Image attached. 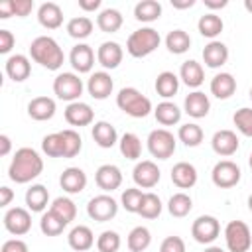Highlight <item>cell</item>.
I'll return each instance as SVG.
<instances>
[{
	"label": "cell",
	"mask_w": 252,
	"mask_h": 252,
	"mask_svg": "<svg viewBox=\"0 0 252 252\" xmlns=\"http://www.w3.org/2000/svg\"><path fill=\"white\" fill-rule=\"evenodd\" d=\"M67 224L59 219V217H55L51 211H47V213H43L41 215V220H39V228H41V232L45 234V236H57V234H61L63 232V228H65Z\"/></svg>",
	"instance_id": "obj_44"
},
{
	"label": "cell",
	"mask_w": 252,
	"mask_h": 252,
	"mask_svg": "<svg viewBox=\"0 0 252 252\" xmlns=\"http://www.w3.org/2000/svg\"><path fill=\"white\" fill-rule=\"evenodd\" d=\"M69 61H71V65H73V69L77 73H89L93 69V65H94V51L87 43H77L71 49Z\"/></svg>",
	"instance_id": "obj_15"
},
{
	"label": "cell",
	"mask_w": 252,
	"mask_h": 252,
	"mask_svg": "<svg viewBox=\"0 0 252 252\" xmlns=\"http://www.w3.org/2000/svg\"><path fill=\"white\" fill-rule=\"evenodd\" d=\"M152 242V234L146 226H134L128 234V248L132 252H144Z\"/></svg>",
	"instance_id": "obj_42"
},
{
	"label": "cell",
	"mask_w": 252,
	"mask_h": 252,
	"mask_svg": "<svg viewBox=\"0 0 252 252\" xmlns=\"http://www.w3.org/2000/svg\"><path fill=\"white\" fill-rule=\"evenodd\" d=\"M232 122L234 126L244 134V136H250L252 138V108H238L232 116Z\"/></svg>",
	"instance_id": "obj_49"
},
{
	"label": "cell",
	"mask_w": 252,
	"mask_h": 252,
	"mask_svg": "<svg viewBox=\"0 0 252 252\" xmlns=\"http://www.w3.org/2000/svg\"><path fill=\"white\" fill-rule=\"evenodd\" d=\"M165 47H167L169 53L181 55V53H185L191 47V37L183 30H171L167 33V37H165Z\"/></svg>",
	"instance_id": "obj_36"
},
{
	"label": "cell",
	"mask_w": 252,
	"mask_h": 252,
	"mask_svg": "<svg viewBox=\"0 0 252 252\" xmlns=\"http://www.w3.org/2000/svg\"><path fill=\"white\" fill-rule=\"evenodd\" d=\"M79 8L85 12H94L100 8V0H79Z\"/></svg>",
	"instance_id": "obj_55"
},
{
	"label": "cell",
	"mask_w": 252,
	"mask_h": 252,
	"mask_svg": "<svg viewBox=\"0 0 252 252\" xmlns=\"http://www.w3.org/2000/svg\"><path fill=\"white\" fill-rule=\"evenodd\" d=\"M47 201H49V191L41 183H35L26 191V205L32 213H41L47 207Z\"/></svg>",
	"instance_id": "obj_30"
},
{
	"label": "cell",
	"mask_w": 252,
	"mask_h": 252,
	"mask_svg": "<svg viewBox=\"0 0 252 252\" xmlns=\"http://www.w3.org/2000/svg\"><path fill=\"white\" fill-rule=\"evenodd\" d=\"M224 240L230 252H248V248L252 246V234L248 224L242 220H230L224 228Z\"/></svg>",
	"instance_id": "obj_5"
},
{
	"label": "cell",
	"mask_w": 252,
	"mask_h": 252,
	"mask_svg": "<svg viewBox=\"0 0 252 252\" xmlns=\"http://www.w3.org/2000/svg\"><path fill=\"white\" fill-rule=\"evenodd\" d=\"M32 73V65H30V59L22 53H16V55H10L6 59V75L14 81V83H22L30 77Z\"/></svg>",
	"instance_id": "obj_18"
},
{
	"label": "cell",
	"mask_w": 252,
	"mask_h": 252,
	"mask_svg": "<svg viewBox=\"0 0 252 252\" xmlns=\"http://www.w3.org/2000/svg\"><path fill=\"white\" fill-rule=\"evenodd\" d=\"M222 28H224V24H222L220 16H217V14H213V12L201 16L199 22H197V30H199V33L205 35V37H209V39H215V37L222 32Z\"/></svg>",
	"instance_id": "obj_34"
},
{
	"label": "cell",
	"mask_w": 252,
	"mask_h": 252,
	"mask_svg": "<svg viewBox=\"0 0 252 252\" xmlns=\"http://www.w3.org/2000/svg\"><path fill=\"white\" fill-rule=\"evenodd\" d=\"M0 252H28V244L20 238H10L2 244V250Z\"/></svg>",
	"instance_id": "obj_53"
},
{
	"label": "cell",
	"mask_w": 252,
	"mask_h": 252,
	"mask_svg": "<svg viewBox=\"0 0 252 252\" xmlns=\"http://www.w3.org/2000/svg\"><path fill=\"white\" fill-rule=\"evenodd\" d=\"M203 61L207 63V67L211 69H217V67H222L226 61H228V47L222 43V41H209L203 49Z\"/></svg>",
	"instance_id": "obj_21"
},
{
	"label": "cell",
	"mask_w": 252,
	"mask_h": 252,
	"mask_svg": "<svg viewBox=\"0 0 252 252\" xmlns=\"http://www.w3.org/2000/svg\"><path fill=\"white\" fill-rule=\"evenodd\" d=\"M122 22H124L122 14H120L118 10H114V8H106V10H102V12L96 16V26H98L100 32H104V33H114V32H118V30L122 28Z\"/></svg>",
	"instance_id": "obj_31"
},
{
	"label": "cell",
	"mask_w": 252,
	"mask_h": 252,
	"mask_svg": "<svg viewBox=\"0 0 252 252\" xmlns=\"http://www.w3.org/2000/svg\"><path fill=\"white\" fill-rule=\"evenodd\" d=\"M179 79H181L187 87L197 89V87H201L203 81H205V71H203L201 63H197L195 59H189V61H185V63L181 65V69H179Z\"/></svg>",
	"instance_id": "obj_27"
},
{
	"label": "cell",
	"mask_w": 252,
	"mask_h": 252,
	"mask_svg": "<svg viewBox=\"0 0 252 252\" xmlns=\"http://www.w3.org/2000/svg\"><path fill=\"white\" fill-rule=\"evenodd\" d=\"M114 89V83H112V77L106 73V71H96L89 77V83H87V91L93 98L96 100H104L110 96Z\"/></svg>",
	"instance_id": "obj_13"
},
{
	"label": "cell",
	"mask_w": 252,
	"mask_h": 252,
	"mask_svg": "<svg viewBox=\"0 0 252 252\" xmlns=\"http://www.w3.org/2000/svg\"><path fill=\"white\" fill-rule=\"evenodd\" d=\"M59 183H61V189L67 191V193H71V195L81 193L87 187V173L81 167H67L61 173Z\"/></svg>",
	"instance_id": "obj_19"
},
{
	"label": "cell",
	"mask_w": 252,
	"mask_h": 252,
	"mask_svg": "<svg viewBox=\"0 0 252 252\" xmlns=\"http://www.w3.org/2000/svg\"><path fill=\"white\" fill-rule=\"evenodd\" d=\"M12 150V142L6 134H0V156H8Z\"/></svg>",
	"instance_id": "obj_57"
},
{
	"label": "cell",
	"mask_w": 252,
	"mask_h": 252,
	"mask_svg": "<svg viewBox=\"0 0 252 252\" xmlns=\"http://www.w3.org/2000/svg\"><path fill=\"white\" fill-rule=\"evenodd\" d=\"M171 181L179 189H191L197 183V169L189 161H179L171 169Z\"/></svg>",
	"instance_id": "obj_23"
},
{
	"label": "cell",
	"mask_w": 252,
	"mask_h": 252,
	"mask_svg": "<svg viewBox=\"0 0 252 252\" xmlns=\"http://www.w3.org/2000/svg\"><path fill=\"white\" fill-rule=\"evenodd\" d=\"M159 41H161L159 33L154 28H142V30H136L128 35L126 51L132 57H146V55H150L152 51L158 49Z\"/></svg>",
	"instance_id": "obj_4"
},
{
	"label": "cell",
	"mask_w": 252,
	"mask_h": 252,
	"mask_svg": "<svg viewBox=\"0 0 252 252\" xmlns=\"http://www.w3.org/2000/svg\"><path fill=\"white\" fill-rule=\"evenodd\" d=\"M177 138L187 146V148H195L203 142V128L199 124H193V122H187L183 126H179V132H177Z\"/></svg>",
	"instance_id": "obj_40"
},
{
	"label": "cell",
	"mask_w": 252,
	"mask_h": 252,
	"mask_svg": "<svg viewBox=\"0 0 252 252\" xmlns=\"http://www.w3.org/2000/svg\"><path fill=\"white\" fill-rule=\"evenodd\" d=\"M94 181L102 191H114L122 185V171L112 163H104L96 169Z\"/></svg>",
	"instance_id": "obj_14"
},
{
	"label": "cell",
	"mask_w": 252,
	"mask_h": 252,
	"mask_svg": "<svg viewBox=\"0 0 252 252\" xmlns=\"http://www.w3.org/2000/svg\"><path fill=\"white\" fill-rule=\"evenodd\" d=\"M148 150L158 159L171 158L173 152H175V138H173V134L169 130H165V128L152 130L150 136H148Z\"/></svg>",
	"instance_id": "obj_7"
},
{
	"label": "cell",
	"mask_w": 252,
	"mask_h": 252,
	"mask_svg": "<svg viewBox=\"0 0 252 252\" xmlns=\"http://www.w3.org/2000/svg\"><path fill=\"white\" fill-rule=\"evenodd\" d=\"M205 252H224L220 246H209V248H205Z\"/></svg>",
	"instance_id": "obj_60"
},
{
	"label": "cell",
	"mask_w": 252,
	"mask_h": 252,
	"mask_svg": "<svg viewBox=\"0 0 252 252\" xmlns=\"http://www.w3.org/2000/svg\"><path fill=\"white\" fill-rule=\"evenodd\" d=\"M53 93L57 98L71 102H77L79 96L83 94V81L75 73H59L53 81Z\"/></svg>",
	"instance_id": "obj_6"
},
{
	"label": "cell",
	"mask_w": 252,
	"mask_h": 252,
	"mask_svg": "<svg viewBox=\"0 0 252 252\" xmlns=\"http://www.w3.org/2000/svg\"><path fill=\"white\" fill-rule=\"evenodd\" d=\"M55 217H59L65 224H69L71 220H75V217H77V207H75V203L71 201V199H67V197H57L53 203H51V209H49Z\"/></svg>",
	"instance_id": "obj_37"
},
{
	"label": "cell",
	"mask_w": 252,
	"mask_h": 252,
	"mask_svg": "<svg viewBox=\"0 0 252 252\" xmlns=\"http://www.w3.org/2000/svg\"><path fill=\"white\" fill-rule=\"evenodd\" d=\"M67 242H69V246H71L73 250L85 252V250H89V248L94 244V234H93V230H91L89 226L79 224V226H75V228L69 232Z\"/></svg>",
	"instance_id": "obj_28"
},
{
	"label": "cell",
	"mask_w": 252,
	"mask_h": 252,
	"mask_svg": "<svg viewBox=\"0 0 252 252\" xmlns=\"http://www.w3.org/2000/svg\"><path fill=\"white\" fill-rule=\"evenodd\" d=\"M122 57H124V51L116 41H104L96 51V61L104 69H116L122 63Z\"/></svg>",
	"instance_id": "obj_16"
},
{
	"label": "cell",
	"mask_w": 252,
	"mask_h": 252,
	"mask_svg": "<svg viewBox=\"0 0 252 252\" xmlns=\"http://www.w3.org/2000/svg\"><path fill=\"white\" fill-rule=\"evenodd\" d=\"M118 144H120V154L126 159H138L140 158V154H142V142H140V138L134 132H126L120 138Z\"/></svg>",
	"instance_id": "obj_41"
},
{
	"label": "cell",
	"mask_w": 252,
	"mask_h": 252,
	"mask_svg": "<svg viewBox=\"0 0 252 252\" xmlns=\"http://www.w3.org/2000/svg\"><path fill=\"white\" fill-rule=\"evenodd\" d=\"M116 104L132 118H144L152 112V100L134 87H124L116 94Z\"/></svg>",
	"instance_id": "obj_3"
},
{
	"label": "cell",
	"mask_w": 252,
	"mask_h": 252,
	"mask_svg": "<svg viewBox=\"0 0 252 252\" xmlns=\"http://www.w3.org/2000/svg\"><path fill=\"white\" fill-rule=\"evenodd\" d=\"M41 150L49 158H63V138H61V132L47 134L43 138V142H41Z\"/></svg>",
	"instance_id": "obj_46"
},
{
	"label": "cell",
	"mask_w": 252,
	"mask_h": 252,
	"mask_svg": "<svg viewBox=\"0 0 252 252\" xmlns=\"http://www.w3.org/2000/svg\"><path fill=\"white\" fill-rule=\"evenodd\" d=\"M154 116H156V120H158L159 124H163V126H173V124H177V122L181 120V110H179L177 104H173V102H169V100H163V102H159V104L156 106Z\"/></svg>",
	"instance_id": "obj_33"
},
{
	"label": "cell",
	"mask_w": 252,
	"mask_h": 252,
	"mask_svg": "<svg viewBox=\"0 0 252 252\" xmlns=\"http://www.w3.org/2000/svg\"><path fill=\"white\" fill-rule=\"evenodd\" d=\"M236 91V79L230 75V73H219L213 77L211 81V93L220 98V100H226L234 94Z\"/></svg>",
	"instance_id": "obj_26"
},
{
	"label": "cell",
	"mask_w": 252,
	"mask_h": 252,
	"mask_svg": "<svg viewBox=\"0 0 252 252\" xmlns=\"http://www.w3.org/2000/svg\"><path fill=\"white\" fill-rule=\"evenodd\" d=\"M43 171V159L33 148H20L8 167V177L16 183H30Z\"/></svg>",
	"instance_id": "obj_1"
},
{
	"label": "cell",
	"mask_w": 252,
	"mask_h": 252,
	"mask_svg": "<svg viewBox=\"0 0 252 252\" xmlns=\"http://www.w3.org/2000/svg\"><path fill=\"white\" fill-rule=\"evenodd\" d=\"M228 2L226 0H205V6L211 8V10H219V8H224Z\"/></svg>",
	"instance_id": "obj_59"
},
{
	"label": "cell",
	"mask_w": 252,
	"mask_h": 252,
	"mask_svg": "<svg viewBox=\"0 0 252 252\" xmlns=\"http://www.w3.org/2000/svg\"><path fill=\"white\" fill-rule=\"evenodd\" d=\"M30 55L35 63H39L41 67L49 69V71H57L63 61H65V55H63V49L59 47V43L49 37V35H39L32 41L30 45Z\"/></svg>",
	"instance_id": "obj_2"
},
{
	"label": "cell",
	"mask_w": 252,
	"mask_h": 252,
	"mask_svg": "<svg viewBox=\"0 0 252 252\" xmlns=\"http://www.w3.org/2000/svg\"><path fill=\"white\" fill-rule=\"evenodd\" d=\"M4 228L14 236H24L32 228V217L22 207H12L4 215Z\"/></svg>",
	"instance_id": "obj_11"
},
{
	"label": "cell",
	"mask_w": 252,
	"mask_h": 252,
	"mask_svg": "<svg viewBox=\"0 0 252 252\" xmlns=\"http://www.w3.org/2000/svg\"><path fill=\"white\" fill-rule=\"evenodd\" d=\"M220 234V222L211 217V215H201L193 220L191 226V236L199 242V244H211L219 238Z\"/></svg>",
	"instance_id": "obj_9"
},
{
	"label": "cell",
	"mask_w": 252,
	"mask_h": 252,
	"mask_svg": "<svg viewBox=\"0 0 252 252\" xmlns=\"http://www.w3.org/2000/svg\"><path fill=\"white\" fill-rule=\"evenodd\" d=\"M144 195H146V193H142L140 189H134V187H132V189H126V191L122 193V197H120L122 207H124L128 213H138L140 207H142Z\"/></svg>",
	"instance_id": "obj_48"
},
{
	"label": "cell",
	"mask_w": 252,
	"mask_h": 252,
	"mask_svg": "<svg viewBox=\"0 0 252 252\" xmlns=\"http://www.w3.org/2000/svg\"><path fill=\"white\" fill-rule=\"evenodd\" d=\"M14 43H16L14 33L10 30H0V53L2 55L10 53V49L14 47Z\"/></svg>",
	"instance_id": "obj_51"
},
{
	"label": "cell",
	"mask_w": 252,
	"mask_h": 252,
	"mask_svg": "<svg viewBox=\"0 0 252 252\" xmlns=\"http://www.w3.org/2000/svg\"><path fill=\"white\" fill-rule=\"evenodd\" d=\"M96 248L98 252H118L120 248V234L116 230H104L96 238Z\"/></svg>",
	"instance_id": "obj_47"
},
{
	"label": "cell",
	"mask_w": 252,
	"mask_h": 252,
	"mask_svg": "<svg viewBox=\"0 0 252 252\" xmlns=\"http://www.w3.org/2000/svg\"><path fill=\"white\" fill-rule=\"evenodd\" d=\"M93 118H94V112L87 102L77 100V102L67 104V108H65V120L71 126H89L93 122Z\"/></svg>",
	"instance_id": "obj_17"
},
{
	"label": "cell",
	"mask_w": 252,
	"mask_h": 252,
	"mask_svg": "<svg viewBox=\"0 0 252 252\" xmlns=\"http://www.w3.org/2000/svg\"><path fill=\"white\" fill-rule=\"evenodd\" d=\"M171 6L177 10H185V8L195 6V0H171Z\"/></svg>",
	"instance_id": "obj_58"
},
{
	"label": "cell",
	"mask_w": 252,
	"mask_h": 252,
	"mask_svg": "<svg viewBox=\"0 0 252 252\" xmlns=\"http://www.w3.org/2000/svg\"><path fill=\"white\" fill-rule=\"evenodd\" d=\"M248 209H250V213H252V195L248 197Z\"/></svg>",
	"instance_id": "obj_62"
},
{
	"label": "cell",
	"mask_w": 252,
	"mask_h": 252,
	"mask_svg": "<svg viewBox=\"0 0 252 252\" xmlns=\"http://www.w3.org/2000/svg\"><path fill=\"white\" fill-rule=\"evenodd\" d=\"M93 26H94V24H93L91 18H87V16H77V18L69 20V24H67V33H69L71 37H75V39H85V37L91 35Z\"/></svg>",
	"instance_id": "obj_39"
},
{
	"label": "cell",
	"mask_w": 252,
	"mask_h": 252,
	"mask_svg": "<svg viewBox=\"0 0 252 252\" xmlns=\"http://www.w3.org/2000/svg\"><path fill=\"white\" fill-rule=\"evenodd\" d=\"M183 106H185V112H187L189 116H193V118H205V116L209 114V110H211L209 96H207L205 93H201V91L189 93V94L185 96Z\"/></svg>",
	"instance_id": "obj_22"
},
{
	"label": "cell",
	"mask_w": 252,
	"mask_h": 252,
	"mask_svg": "<svg viewBox=\"0 0 252 252\" xmlns=\"http://www.w3.org/2000/svg\"><path fill=\"white\" fill-rule=\"evenodd\" d=\"M37 20L47 30H57L63 24V10L55 2H43L37 10Z\"/></svg>",
	"instance_id": "obj_24"
},
{
	"label": "cell",
	"mask_w": 252,
	"mask_h": 252,
	"mask_svg": "<svg viewBox=\"0 0 252 252\" xmlns=\"http://www.w3.org/2000/svg\"><path fill=\"white\" fill-rule=\"evenodd\" d=\"M159 213H161V201H159V197L156 193H146L138 215L144 217V219H158Z\"/></svg>",
	"instance_id": "obj_45"
},
{
	"label": "cell",
	"mask_w": 252,
	"mask_h": 252,
	"mask_svg": "<svg viewBox=\"0 0 252 252\" xmlns=\"http://www.w3.org/2000/svg\"><path fill=\"white\" fill-rule=\"evenodd\" d=\"M10 16H14L12 0H4V2L0 4V18H2V20H6V18H10Z\"/></svg>",
	"instance_id": "obj_56"
},
{
	"label": "cell",
	"mask_w": 252,
	"mask_h": 252,
	"mask_svg": "<svg viewBox=\"0 0 252 252\" xmlns=\"http://www.w3.org/2000/svg\"><path fill=\"white\" fill-rule=\"evenodd\" d=\"M87 213L93 220L96 222H106L110 219L116 217L118 213V203L110 197V195H96L89 201L87 205Z\"/></svg>",
	"instance_id": "obj_10"
},
{
	"label": "cell",
	"mask_w": 252,
	"mask_h": 252,
	"mask_svg": "<svg viewBox=\"0 0 252 252\" xmlns=\"http://www.w3.org/2000/svg\"><path fill=\"white\" fill-rule=\"evenodd\" d=\"M93 140L100 146V148H112L116 142H118V134H116V128L110 124V122H94L93 126Z\"/></svg>",
	"instance_id": "obj_29"
},
{
	"label": "cell",
	"mask_w": 252,
	"mask_h": 252,
	"mask_svg": "<svg viewBox=\"0 0 252 252\" xmlns=\"http://www.w3.org/2000/svg\"><path fill=\"white\" fill-rule=\"evenodd\" d=\"M134 183L142 189H152L154 185H158L159 181V167L152 161V159H144L140 163H136L134 171H132Z\"/></svg>",
	"instance_id": "obj_12"
},
{
	"label": "cell",
	"mask_w": 252,
	"mask_h": 252,
	"mask_svg": "<svg viewBox=\"0 0 252 252\" xmlns=\"http://www.w3.org/2000/svg\"><path fill=\"white\" fill-rule=\"evenodd\" d=\"M193 209V201L187 193H175L169 197V203H167V211L169 215L181 219V217H187Z\"/></svg>",
	"instance_id": "obj_38"
},
{
	"label": "cell",
	"mask_w": 252,
	"mask_h": 252,
	"mask_svg": "<svg viewBox=\"0 0 252 252\" xmlns=\"http://www.w3.org/2000/svg\"><path fill=\"white\" fill-rule=\"evenodd\" d=\"M159 252H185V242L181 236H167L163 238Z\"/></svg>",
	"instance_id": "obj_50"
},
{
	"label": "cell",
	"mask_w": 252,
	"mask_h": 252,
	"mask_svg": "<svg viewBox=\"0 0 252 252\" xmlns=\"http://www.w3.org/2000/svg\"><path fill=\"white\" fill-rule=\"evenodd\" d=\"M244 8H246L248 12H252V0H244Z\"/></svg>",
	"instance_id": "obj_61"
},
{
	"label": "cell",
	"mask_w": 252,
	"mask_h": 252,
	"mask_svg": "<svg viewBox=\"0 0 252 252\" xmlns=\"http://www.w3.org/2000/svg\"><path fill=\"white\" fill-rule=\"evenodd\" d=\"M240 175H242L240 167H238L234 161H230V159H220V161H217L215 167H213V171H211L213 183H215L217 187H220V189H230V187H234V185L240 181Z\"/></svg>",
	"instance_id": "obj_8"
},
{
	"label": "cell",
	"mask_w": 252,
	"mask_h": 252,
	"mask_svg": "<svg viewBox=\"0 0 252 252\" xmlns=\"http://www.w3.org/2000/svg\"><path fill=\"white\" fill-rule=\"evenodd\" d=\"M211 146H213L215 154L228 158L238 150V138L232 130H219V132H215V136L211 140Z\"/></svg>",
	"instance_id": "obj_20"
},
{
	"label": "cell",
	"mask_w": 252,
	"mask_h": 252,
	"mask_svg": "<svg viewBox=\"0 0 252 252\" xmlns=\"http://www.w3.org/2000/svg\"><path fill=\"white\" fill-rule=\"evenodd\" d=\"M177 91H179V79H177L175 73L163 71V73L158 75V79H156V93H158L159 96L171 98V96L177 94Z\"/></svg>",
	"instance_id": "obj_32"
},
{
	"label": "cell",
	"mask_w": 252,
	"mask_h": 252,
	"mask_svg": "<svg viewBox=\"0 0 252 252\" xmlns=\"http://www.w3.org/2000/svg\"><path fill=\"white\" fill-rule=\"evenodd\" d=\"M28 114L37 122L49 120L55 114V100L49 96H35L28 104Z\"/></svg>",
	"instance_id": "obj_25"
},
{
	"label": "cell",
	"mask_w": 252,
	"mask_h": 252,
	"mask_svg": "<svg viewBox=\"0 0 252 252\" xmlns=\"http://www.w3.org/2000/svg\"><path fill=\"white\" fill-rule=\"evenodd\" d=\"M250 100H252V89H250Z\"/></svg>",
	"instance_id": "obj_64"
},
{
	"label": "cell",
	"mask_w": 252,
	"mask_h": 252,
	"mask_svg": "<svg viewBox=\"0 0 252 252\" xmlns=\"http://www.w3.org/2000/svg\"><path fill=\"white\" fill-rule=\"evenodd\" d=\"M61 138H63V158H75L83 148V140L79 132L67 128V130H61Z\"/></svg>",
	"instance_id": "obj_43"
},
{
	"label": "cell",
	"mask_w": 252,
	"mask_h": 252,
	"mask_svg": "<svg viewBox=\"0 0 252 252\" xmlns=\"http://www.w3.org/2000/svg\"><path fill=\"white\" fill-rule=\"evenodd\" d=\"M12 199H14V191L10 187H6V185L0 187V207H8Z\"/></svg>",
	"instance_id": "obj_54"
},
{
	"label": "cell",
	"mask_w": 252,
	"mask_h": 252,
	"mask_svg": "<svg viewBox=\"0 0 252 252\" xmlns=\"http://www.w3.org/2000/svg\"><path fill=\"white\" fill-rule=\"evenodd\" d=\"M12 6H14V16H20V18H26L33 10L32 0H12Z\"/></svg>",
	"instance_id": "obj_52"
},
{
	"label": "cell",
	"mask_w": 252,
	"mask_h": 252,
	"mask_svg": "<svg viewBox=\"0 0 252 252\" xmlns=\"http://www.w3.org/2000/svg\"><path fill=\"white\" fill-rule=\"evenodd\" d=\"M161 16V4L158 0H142L134 6V18L138 22H156Z\"/></svg>",
	"instance_id": "obj_35"
},
{
	"label": "cell",
	"mask_w": 252,
	"mask_h": 252,
	"mask_svg": "<svg viewBox=\"0 0 252 252\" xmlns=\"http://www.w3.org/2000/svg\"><path fill=\"white\" fill-rule=\"evenodd\" d=\"M248 163H250V167H252V154H250V159H248Z\"/></svg>",
	"instance_id": "obj_63"
}]
</instances>
